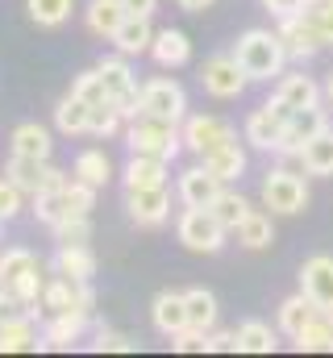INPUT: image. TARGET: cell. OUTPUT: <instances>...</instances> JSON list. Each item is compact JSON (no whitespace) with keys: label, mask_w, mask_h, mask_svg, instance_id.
I'll return each instance as SVG.
<instances>
[{"label":"cell","mask_w":333,"mask_h":358,"mask_svg":"<svg viewBox=\"0 0 333 358\" xmlns=\"http://www.w3.org/2000/svg\"><path fill=\"white\" fill-rule=\"evenodd\" d=\"M125 146H129V155H146V159H163V163H171V159L183 150V134H179L175 121L138 113V117L125 121Z\"/></svg>","instance_id":"6da1fadb"},{"label":"cell","mask_w":333,"mask_h":358,"mask_svg":"<svg viewBox=\"0 0 333 358\" xmlns=\"http://www.w3.org/2000/svg\"><path fill=\"white\" fill-rule=\"evenodd\" d=\"M234 59L242 63L250 84H267V80H275L283 71L288 50H283V42H279L275 29H246L238 38V46H234Z\"/></svg>","instance_id":"7a4b0ae2"},{"label":"cell","mask_w":333,"mask_h":358,"mask_svg":"<svg viewBox=\"0 0 333 358\" xmlns=\"http://www.w3.org/2000/svg\"><path fill=\"white\" fill-rule=\"evenodd\" d=\"M0 287H4L8 296H17V300L34 313V304L42 300V287H46L42 263H38L29 250H21V246L4 250V255H0Z\"/></svg>","instance_id":"3957f363"},{"label":"cell","mask_w":333,"mask_h":358,"mask_svg":"<svg viewBox=\"0 0 333 358\" xmlns=\"http://www.w3.org/2000/svg\"><path fill=\"white\" fill-rule=\"evenodd\" d=\"M258 196H262V208H271V213H279V217H296V213L309 208V183L296 176L292 167L267 171Z\"/></svg>","instance_id":"277c9868"},{"label":"cell","mask_w":333,"mask_h":358,"mask_svg":"<svg viewBox=\"0 0 333 358\" xmlns=\"http://www.w3.org/2000/svg\"><path fill=\"white\" fill-rule=\"evenodd\" d=\"M175 234H179V242H183L187 250H196V255H217V250L225 246V234H229V229L217 221L213 208H183Z\"/></svg>","instance_id":"5b68a950"},{"label":"cell","mask_w":333,"mask_h":358,"mask_svg":"<svg viewBox=\"0 0 333 358\" xmlns=\"http://www.w3.org/2000/svg\"><path fill=\"white\" fill-rule=\"evenodd\" d=\"M96 71H100V80H104L108 100L121 108V117H125V121L142 113V88H138V80H134V71H129L125 55H117V59H100V63H96Z\"/></svg>","instance_id":"8992f818"},{"label":"cell","mask_w":333,"mask_h":358,"mask_svg":"<svg viewBox=\"0 0 333 358\" xmlns=\"http://www.w3.org/2000/svg\"><path fill=\"white\" fill-rule=\"evenodd\" d=\"M4 176L13 179L25 196L55 192V187H63V183H67V176H63L59 167H50V159H29V155H13V159H8V167H4Z\"/></svg>","instance_id":"52a82bcc"},{"label":"cell","mask_w":333,"mask_h":358,"mask_svg":"<svg viewBox=\"0 0 333 358\" xmlns=\"http://www.w3.org/2000/svg\"><path fill=\"white\" fill-rule=\"evenodd\" d=\"M325 129H330V117H325L321 104H313V108H296V113L288 117V125H283V142H279L275 155H283V159H300V150H304L317 134H325Z\"/></svg>","instance_id":"ba28073f"},{"label":"cell","mask_w":333,"mask_h":358,"mask_svg":"<svg viewBox=\"0 0 333 358\" xmlns=\"http://www.w3.org/2000/svg\"><path fill=\"white\" fill-rule=\"evenodd\" d=\"M200 84H204L208 96H217V100H238L246 92L250 76L242 71V63L234 55H213L204 63V71H200Z\"/></svg>","instance_id":"9c48e42d"},{"label":"cell","mask_w":333,"mask_h":358,"mask_svg":"<svg viewBox=\"0 0 333 358\" xmlns=\"http://www.w3.org/2000/svg\"><path fill=\"white\" fill-rule=\"evenodd\" d=\"M183 150H192L196 159H204L208 150H217L221 142H229V138H238V129L229 125V121H221V117H187L183 121Z\"/></svg>","instance_id":"30bf717a"},{"label":"cell","mask_w":333,"mask_h":358,"mask_svg":"<svg viewBox=\"0 0 333 358\" xmlns=\"http://www.w3.org/2000/svg\"><path fill=\"white\" fill-rule=\"evenodd\" d=\"M46 313H92V304H96V296H92V287L80 283V279H67V275H59L55 271V279L42 287V300H38Z\"/></svg>","instance_id":"8fae6325"},{"label":"cell","mask_w":333,"mask_h":358,"mask_svg":"<svg viewBox=\"0 0 333 358\" xmlns=\"http://www.w3.org/2000/svg\"><path fill=\"white\" fill-rule=\"evenodd\" d=\"M142 113L179 125L187 117V96H183L179 84H171V80H150V84H142Z\"/></svg>","instance_id":"7c38bea8"},{"label":"cell","mask_w":333,"mask_h":358,"mask_svg":"<svg viewBox=\"0 0 333 358\" xmlns=\"http://www.w3.org/2000/svg\"><path fill=\"white\" fill-rule=\"evenodd\" d=\"M125 208L138 225H163L166 213H171V192L166 183L155 187H125Z\"/></svg>","instance_id":"4fadbf2b"},{"label":"cell","mask_w":333,"mask_h":358,"mask_svg":"<svg viewBox=\"0 0 333 358\" xmlns=\"http://www.w3.org/2000/svg\"><path fill=\"white\" fill-rule=\"evenodd\" d=\"M279 42H283V50H288V59H313L317 50H325V42H321V34L313 29V21L304 17V13H296V17H279Z\"/></svg>","instance_id":"5bb4252c"},{"label":"cell","mask_w":333,"mask_h":358,"mask_svg":"<svg viewBox=\"0 0 333 358\" xmlns=\"http://www.w3.org/2000/svg\"><path fill=\"white\" fill-rule=\"evenodd\" d=\"M300 292L317 304V308H330L333 313V259L330 255H317L300 267Z\"/></svg>","instance_id":"9a60e30c"},{"label":"cell","mask_w":333,"mask_h":358,"mask_svg":"<svg viewBox=\"0 0 333 358\" xmlns=\"http://www.w3.org/2000/svg\"><path fill=\"white\" fill-rule=\"evenodd\" d=\"M221 187H225V183L200 163V167H187V171L179 176V200H183V208H208V204L221 196Z\"/></svg>","instance_id":"2e32d148"},{"label":"cell","mask_w":333,"mask_h":358,"mask_svg":"<svg viewBox=\"0 0 333 358\" xmlns=\"http://www.w3.org/2000/svg\"><path fill=\"white\" fill-rule=\"evenodd\" d=\"M150 317H155V329L163 338L183 334L187 329V300H183V292H159L155 304H150Z\"/></svg>","instance_id":"e0dca14e"},{"label":"cell","mask_w":333,"mask_h":358,"mask_svg":"<svg viewBox=\"0 0 333 358\" xmlns=\"http://www.w3.org/2000/svg\"><path fill=\"white\" fill-rule=\"evenodd\" d=\"M283 125H288V121L262 104V108H254V113L246 117V142L254 146V150H279V142H283Z\"/></svg>","instance_id":"ac0fdd59"},{"label":"cell","mask_w":333,"mask_h":358,"mask_svg":"<svg viewBox=\"0 0 333 358\" xmlns=\"http://www.w3.org/2000/svg\"><path fill=\"white\" fill-rule=\"evenodd\" d=\"M150 42H155L150 17H138V13H129V17L117 25V34H113V46H117V55H125V59L146 55V50H150Z\"/></svg>","instance_id":"d6986e66"},{"label":"cell","mask_w":333,"mask_h":358,"mask_svg":"<svg viewBox=\"0 0 333 358\" xmlns=\"http://www.w3.org/2000/svg\"><path fill=\"white\" fill-rule=\"evenodd\" d=\"M25 350H50L46 338L38 342L34 317H29V313H21V317H13V321L0 325V355H25Z\"/></svg>","instance_id":"ffe728a7"},{"label":"cell","mask_w":333,"mask_h":358,"mask_svg":"<svg viewBox=\"0 0 333 358\" xmlns=\"http://www.w3.org/2000/svg\"><path fill=\"white\" fill-rule=\"evenodd\" d=\"M200 163L221 179V183H234V179H242V171H246V150H242L238 138H229V142H221L217 150H208Z\"/></svg>","instance_id":"44dd1931"},{"label":"cell","mask_w":333,"mask_h":358,"mask_svg":"<svg viewBox=\"0 0 333 358\" xmlns=\"http://www.w3.org/2000/svg\"><path fill=\"white\" fill-rule=\"evenodd\" d=\"M87 317H92V313H80V308H76V313H50L46 334H42L46 346H50V350H67L71 342H80L83 329H87Z\"/></svg>","instance_id":"7402d4cb"},{"label":"cell","mask_w":333,"mask_h":358,"mask_svg":"<svg viewBox=\"0 0 333 358\" xmlns=\"http://www.w3.org/2000/svg\"><path fill=\"white\" fill-rule=\"evenodd\" d=\"M275 96L296 113V108H313V104H321V96H325V92L317 88V80H313V76L296 71V76H283V80H279V92H275Z\"/></svg>","instance_id":"603a6c76"},{"label":"cell","mask_w":333,"mask_h":358,"mask_svg":"<svg viewBox=\"0 0 333 358\" xmlns=\"http://www.w3.org/2000/svg\"><path fill=\"white\" fill-rule=\"evenodd\" d=\"M150 55H155L159 67H183V63L192 59V42H187L183 29H163V34H155Z\"/></svg>","instance_id":"cb8c5ba5"},{"label":"cell","mask_w":333,"mask_h":358,"mask_svg":"<svg viewBox=\"0 0 333 358\" xmlns=\"http://www.w3.org/2000/svg\"><path fill=\"white\" fill-rule=\"evenodd\" d=\"M321 308L304 296V292H296V296H288L283 304H279V334H288V338H296L313 317H317Z\"/></svg>","instance_id":"d4e9b609"},{"label":"cell","mask_w":333,"mask_h":358,"mask_svg":"<svg viewBox=\"0 0 333 358\" xmlns=\"http://www.w3.org/2000/svg\"><path fill=\"white\" fill-rule=\"evenodd\" d=\"M55 271L67 275V279L87 283V279L96 275V255L87 250V242H83V246H59V255H55Z\"/></svg>","instance_id":"484cf974"},{"label":"cell","mask_w":333,"mask_h":358,"mask_svg":"<svg viewBox=\"0 0 333 358\" xmlns=\"http://www.w3.org/2000/svg\"><path fill=\"white\" fill-rule=\"evenodd\" d=\"M50 134H46V125H38V121H25V125H17L13 129V155H29V159H50Z\"/></svg>","instance_id":"4316f807"},{"label":"cell","mask_w":333,"mask_h":358,"mask_svg":"<svg viewBox=\"0 0 333 358\" xmlns=\"http://www.w3.org/2000/svg\"><path fill=\"white\" fill-rule=\"evenodd\" d=\"M183 300H187V325L200 329V334H213V325H217V296L208 287H192V292H183Z\"/></svg>","instance_id":"83f0119b"},{"label":"cell","mask_w":333,"mask_h":358,"mask_svg":"<svg viewBox=\"0 0 333 358\" xmlns=\"http://www.w3.org/2000/svg\"><path fill=\"white\" fill-rule=\"evenodd\" d=\"M87 121H92V104L80 100L76 92L71 96H63L59 100V108H55V125H59V134H87Z\"/></svg>","instance_id":"f1b7e54d"},{"label":"cell","mask_w":333,"mask_h":358,"mask_svg":"<svg viewBox=\"0 0 333 358\" xmlns=\"http://www.w3.org/2000/svg\"><path fill=\"white\" fill-rule=\"evenodd\" d=\"M234 234H238V242H242L246 250H267V246L275 242V225H271V213H258V208H250L246 221H242Z\"/></svg>","instance_id":"f546056e"},{"label":"cell","mask_w":333,"mask_h":358,"mask_svg":"<svg viewBox=\"0 0 333 358\" xmlns=\"http://www.w3.org/2000/svg\"><path fill=\"white\" fill-rule=\"evenodd\" d=\"M292 342H296V350H330L333 355V313L330 308H321V313H317V317L292 338Z\"/></svg>","instance_id":"4dcf8cb0"},{"label":"cell","mask_w":333,"mask_h":358,"mask_svg":"<svg viewBox=\"0 0 333 358\" xmlns=\"http://www.w3.org/2000/svg\"><path fill=\"white\" fill-rule=\"evenodd\" d=\"M125 17H129V13H125L121 0H92V4H87V29L100 34V38H113Z\"/></svg>","instance_id":"1f68e13d"},{"label":"cell","mask_w":333,"mask_h":358,"mask_svg":"<svg viewBox=\"0 0 333 358\" xmlns=\"http://www.w3.org/2000/svg\"><path fill=\"white\" fill-rule=\"evenodd\" d=\"M300 167L309 176H333V129L317 134L304 150H300Z\"/></svg>","instance_id":"d6a6232c"},{"label":"cell","mask_w":333,"mask_h":358,"mask_svg":"<svg viewBox=\"0 0 333 358\" xmlns=\"http://www.w3.org/2000/svg\"><path fill=\"white\" fill-rule=\"evenodd\" d=\"M155 183H166V163L163 159L129 155V163H125V187H155Z\"/></svg>","instance_id":"836d02e7"},{"label":"cell","mask_w":333,"mask_h":358,"mask_svg":"<svg viewBox=\"0 0 333 358\" xmlns=\"http://www.w3.org/2000/svg\"><path fill=\"white\" fill-rule=\"evenodd\" d=\"M208 208H213V213H217V221H221V225H225V229L234 234V229H238V225L246 221L250 200L242 196V192H234V187H221V196H217V200H213Z\"/></svg>","instance_id":"e575fe53"},{"label":"cell","mask_w":333,"mask_h":358,"mask_svg":"<svg viewBox=\"0 0 333 358\" xmlns=\"http://www.w3.org/2000/svg\"><path fill=\"white\" fill-rule=\"evenodd\" d=\"M275 350V329L267 321H246L238 329V355H271Z\"/></svg>","instance_id":"d590c367"},{"label":"cell","mask_w":333,"mask_h":358,"mask_svg":"<svg viewBox=\"0 0 333 358\" xmlns=\"http://www.w3.org/2000/svg\"><path fill=\"white\" fill-rule=\"evenodd\" d=\"M76 179H83V183H92L96 192L113 179V163H108V155L104 150H83L80 159H76Z\"/></svg>","instance_id":"8d00e7d4"},{"label":"cell","mask_w":333,"mask_h":358,"mask_svg":"<svg viewBox=\"0 0 333 358\" xmlns=\"http://www.w3.org/2000/svg\"><path fill=\"white\" fill-rule=\"evenodd\" d=\"M121 125H125V117H121V108H117L113 100H100V104H92V121H87V134H96V138H113Z\"/></svg>","instance_id":"74e56055"},{"label":"cell","mask_w":333,"mask_h":358,"mask_svg":"<svg viewBox=\"0 0 333 358\" xmlns=\"http://www.w3.org/2000/svg\"><path fill=\"white\" fill-rule=\"evenodd\" d=\"M71 0H29V17L42 25V29H55V25H63L67 17H71Z\"/></svg>","instance_id":"f35d334b"},{"label":"cell","mask_w":333,"mask_h":358,"mask_svg":"<svg viewBox=\"0 0 333 358\" xmlns=\"http://www.w3.org/2000/svg\"><path fill=\"white\" fill-rule=\"evenodd\" d=\"M63 196H67V213H71V217H87L92 204H96V187L83 183V179H67V183H63Z\"/></svg>","instance_id":"ab89813d"},{"label":"cell","mask_w":333,"mask_h":358,"mask_svg":"<svg viewBox=\"0 0 333 358\" xmlns=\"http://www.w3.org/2000/svg\"><path fill=\"white\" fill-rule=\"evenodd\" d=\"M50 234H55L59 246H83V242L92 238V221H87V217H67V221L50 225Z\"/></svg>","instance_id":"60d3db41"},{"label":"cell","mask_w":333,"mask_h":358,"mask_svg":"<svg viewBox=\"0 0 333 358\" xmlns=\"http://www.w3.org/2000/svg\"><path fill=\"white\" fill-rule=\"evenodd\" d=\"M304 17L313 21V29L321 34V42L333 46V0H309L304 4Z\"/></svg>","instance_id":"b9f144b4"},{"label":"cell","mask_w":333,"mask_h":358,"mask_svg":"<svg viewBox=\"0 0 333 358\" xmlns=\"http://www.w3.org/2000/svg\"><path fill=\"white\" fill-rule=\"evenodd\" d=\"M71 92H76L80 100H87V104H100V100H108V92H104V80H100V71H96V67H92V71H83V76H76Z\"/></svg>","instance_id":"7bdbcfd3"},{"label":"cell","mask_w":333,"mask_h":358,"mask_svg":"<svg viewBox=\"0 0 333 358\" xmlns=\"http://www.w3.org/2000/svg\"><path fill=\"white\" fill-rule=\"evenodd\" d=\"M21 208H25V192L4 176V179H0V217H4V221H13Z\"/></svg>","instance_id":"ee69618b"},{"label":"cell","mask_w":333,"mask_h":358,"mask_svg":"<svg viewBox=\"0 0 333 358\" xmlns=\"http://www.w3.org/2000/svg\"><path fill=\"white\" fill-rule=\"evenodd\" d=\"M171 342H175L179 355H208V334H200V329H192V325H187L183 334H175Z\"/></svg>","instance_id":"f6af8a7d"},{"label":"cell","mask_w":333,"mask_h":358,"mask_svg":"<svg viewBox=\"0 0 333 358\" xmlns=\"http://www.w3.org/2000/svg\"><path fill=\"white\" fill-rule=\"evenodd\" d=\"M92 350H108V355H134V342H129L125 334L100 329V334H96V342H92Z\"/></svg>","instance_id":"bcb514c9"},{"label":"cell","mask_w":333,"mask_h":358,"mask_svg":"<svg viewBox=\"0 0 333 358\" xmlns=\"http://www.w3.org/2000/svg\"><path fill=\"white\" fill-rule=\"evenodd\" d=\"M304 4L309 0H262V8L279 21V17H296V13H304Z\"/></svg>","instance_id":"7dc6e473"},{"label":"cell","mask_w":333,"mask_h":358,"mask_svg":"<svg viewBox=\"0 0 333 358\" xmlns=\"http://www.w3.org/2000/svg\"><path fill=\"white\" fill-rule=\"evenodd\" d=\"M21 313H29V308H25L17 296H8V292L0 287V325H4V321H13V317H21Z\"/></svg>","instance_id":"c3c4849f"},{"label":"cell","mask_w":333,"mask_h":358,"mask_svg":"<svg viewBox=\"0 0 333 358\" xmlns=\"http://www.w3.org/2000/svg\"><path fill=\"white\" fill-rule=\"evenodd\" d=\"M208 350H221V355H238V334H208Z\"/></svg>","instance_id":"681fc988"},{"label":"cell","mask_w":333,"mask_h":358,"mask_svg":"<svg viewBox=\"0 0 333 358\" xmlns=\"http://www.w3.org/2000/svg\"><path fill=\"white\" fill-rule=\"evenodd\" d=\"M121 4H125V13H138V17H150L159 8V0H121Z\"/></svg>","instance_id":"f907efd6"},{"label":"cell","mask_w":333,"mask_h":358,"mask_svg":"<svg viewBox=\"0 0 333 358\" xmlns=\"http://www.w3.org/2000/svg\"><path fill=\"white\" fill-rule=\"evenodd\" d=\"M175 4H179L183 13H204V8H208L213 0H175Z\"/></svg>","instance_id":"816d5d0a"},{"label":"cell","mask_w":333,"mask_h":358,"mask_svg":"<svg viewBox=\"0 0 333 358\" xmlns=\"http://www.w3.org/2000/svg\"><path fill=\"white\" fill-rule=\"evenodd\" d=\"M321 92H325V100H330V108H333V71H330V80H325V88Z\"/></svg>","instance_id":"f5cc1de1"},{"label":"cell","mask_w":333,"mask_h":358,"mask_svg":"<svg viewBox=\"0 0 333 358\" xmlns=\"http://www.w3.org/2000/svg\"><path fill=\"white\" fill-rule=\"evenodd\" d=\"M0 225H4V217H0Z\"/></svg>","instance_id":"db71d44e"}]
</instances>
